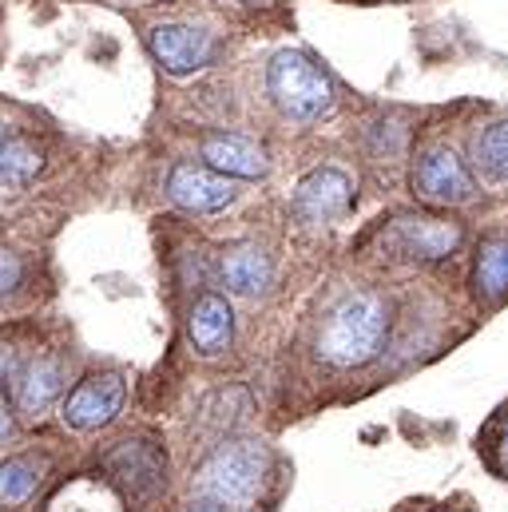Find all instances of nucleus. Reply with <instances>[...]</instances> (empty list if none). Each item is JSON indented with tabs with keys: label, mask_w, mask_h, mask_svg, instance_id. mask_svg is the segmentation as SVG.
Instances as JSON below:
<instances>
[{
	"label": "nucleus",
	"mask_w": 508,
	"mask_h": 512,
	"mask_svg": "<svg viewBox=\"0 0 508 512\" xmlns=\"http://www.w3.org/2000/svg\"><path fill=\"white\" fill-rule=\"evenodd\" d=\"M385 326H389V314H385L381 298L350 294L330 310V318L318 334V354L338 370L366 366L378 358L381 342H385Z\"/></svg>",
	"instance_id": "nucleus-1"
},
{
	"label": "nucleus",
	"mask_w": 508,
	"mask_h": 512,
	"mask_svg": "<svg viewBox=\"0 0 508 512\" xmlns=\"http://www.w3.org/2000/svg\"><path fill=\"white\" fill-rule=\"evenodd\" d=\"M262 477H266V449L258 441H227L203 461L195 477V493L219 509L247 512L262 489Z\"/></svg>",
	"instance_id": "nucleus-2"
},
{
	"label": "nucleus",
	"mask_w": 508,
	"mask_h": 512,
	"mask_svg": "<svg viewBox=\"0 0 508 512\" xmlns=\"http://www.w3.org/2000/svg\"><path fill=\"white\" fill-rule=\"evenodd\" d=\"M266 88L274 96V104L290 116V120H302V124H314L322 116H330L334 108V84L330 76L306 56V52H278L266 68Z\"/></svg>",
	"instance_id": "nucleus-3"
},
{
	"label": "nucleus",
	"mask_w": 508,
	"mask_h": 512,
	"mask_svg": "<svg viewBox=\"0 0 508 512\" xmlns=\"http://www.w3.org/2000/svg\"><path fill=\"white\" fill-rule=\"evenodd\" d=\"M413 191L417 199L425 203H437V207H461V203H473L477 195V183L469 175V167L461 163V155L453 147H433L417 159L413 167Z\"/></svg>",
	"instance_id": "nucleus-4"
},
{
	"label": "nucleus",
	"mask_w": 508,
	"mask_h": 512,
	"mask_svg": "<svg viewBox=\"0 0 508 512\" xmlns=\"http://www.w3.org/2000/svg\"><path fill=\"white\" fill-rule=\"evenodd\" d=\"M235 195H239L235 179L207 163H175L167 171V199L191 215H215L231 207Z\"/></svg>",
	"instance_id": "nucleus-5"
},
{
	"label": "nucleus",
	"mask_w": 508,
	"mask_h": 512,
	"mask_svg": "<svg viewBox=\"0 0 508 512\" xmlns=\"http://www.w3.org/2000/svg\"><path fill=\"white\" fill-rule=\"evenodd\" d=\"M350 203H354V179L342 167H314L310 175L298 179L294 199H290L302 223H330L346 215Z\"/></svg>",
	"instance_id": "nucleus-6"
},
{
	"label": "nucleus",
	"mask_w": 508,
	"mask_h": 512,
	"mask_svg": "<svg viewBox=\"0 0 508 512\" xmlns=\"http://www.w3.org/2000/svg\"><path fill=\"white\" fill-rule=\"evenodd\" d=\"M147 44H151V56L163 64V72H171V76H191V72L207 68L211 52H215L211 32H203L195 24H155L147 32Z\"/></svg>",
	"instance_id": "nucleus-7"
},
{
	"label": "nucleus",
	"mask_w": 508,
	"mask_h": 512,
	"mask_svg": "<svg viewBox=\"0 0 508 512\" xmlns=\"http://www.w3.org/2000/svg\"><path fill=\"white\" fill-rule=\"evenodd\" d=\"M127 385L120 374H96L88 382H80L72 389V397L64 401V421L80 433L104 429L108 421H116V413L124 409Z\"/></svg>",
	"instance_id": "nucleus-8"
},
{
	"label": "nucleus",
	"mask_w": 508,
	"mask_h": 512,
	"mask_svg": "<svg viewBox=\"0 0 508 512\" xmlns=\"http://www.w3.org/2000/svg\"><path fill=\"white\" fill-rule=\"evenodd\" d=\"M108 469H112V477L131 489L135 497H151V493H159L163 489V481H167V457L159 453V445H151V441H124L112 457H108Z\"/></svg>",
	"instance_id": "nucleus-9"
},
{
	"label": "nucleus",
	"mask_w": 508,
	"mask_h": 512,
	"mask_svg": "<svg viewBox=\"0 0 508 512\" xmlns=\"http://www.w3.org/2000/svg\"><path fill=\"white\" fill-rule=\"evenodd\" d=\"M393 239L405 255L417 258H445L457 251L461 243V227L449 219H433V215H405L393 223Z\"/></svg>",
	"instance_id": "nucleus-10"
},
{
	"label": "nucleus",
	"mask_w": 508,
	"mask_h": 512,
	"mask_svg": "<svg viewBox=\"0 0 508 512\" xmlns=\"http://www.w3.org/2000/svg\"><path fill=\"white\" fill-rule=\"evenodd\" d=\"M187 330H191V342H195V350L203 358H219L231 346V338H235V314H231L227 298L223 294H203L191 306Z\"/></svg>",
	"instance_id": "nucleus-11"
},
{
	"label": "nucleus",
	"mask_w": 508,
	"mask_h": 512,
	"mask_svg": "<svg viewBox=\"0 0 508 512\" xmlns=\"http://www.w3.org/2000/svg\"><path fill=\"white\" fill-rule=\"evenodd\" d=\"M203 163L231 175V179H262L266 175V151L243 135H207L203 139Z\"/></svg>",
	"instance_id": "nucleus-12"
},
{
	"label": "nucleus",
	"mask_w": 508,
	"mask_h": 512,
	"mask_svg": "<svg viewBox=\"0 0 508 512\" xmlns=\"http://www.w3.org/2000/svg\"><path fill=\"white\" fill-rule=\"evenodd\" d=\"M64 389V362L60 358H36L20 382H16V405L24 413H44Z\"/></svg>",
	"instance_id": "nucleus-13"
},
{
	"label": "nucleus",
	"mask_w": 508,
	"mask_h": 512,
	"mask_svg": "<svg viewBox=\"0 0 508 512\" xmlns=\"http://www.w3.org/2000/svg\"><path fill=\"white\" fill-rule=\"evenodd\" d=\"M223 282H227V290H235V294H262L266 286H270V258L262 255L258 247H235V251H227L223 255Z\"/></svg>",
	"instance_id": "nucleus-14"
},
{
	"label": "nucleus",
	"mask_w": 508,
	"mask_h": 512,
	"mask_svg": "<svg viewBox=\"0 0 508 512\" xmlns=\"http://www.w3.org/2000/svg\"><path fill=\"white\" fill-rule=\"evenodd\" d=\"M44 481V461L20 453V457H8L0 461V509H20L32 501V493L40 489Z\"/></svg>",
	"instance_id": "nucleus-15"
},
{
	"label": "nucleus",
	"mask_w": 508,
	"mask_h": 512,
	"mask_svg": "<svg viewBox=\"0 0 508 512\" xmlns=\"http://www.w3.org/2000/svg\"><path fill=\"white\" fill-rule=\"evenodd\" d=\"M44 167V155L28 139L0 143V187H28Z\"/></svg>",
	"instance_id": "nucleus-16"
},
{
	"label": "nucleus",
	"mask_w": 508,
	"mask_h": 512,
	"mask_svg": "<svg viewBox=\"0 0 508 512\" xmlns=\"http://www.w3.org/2000/svg\"><path fill=\"white\" fill-rule=\"evenodd\" d=\"M477 167L493 183H508V120H497L477 135Z\"/></svg>",
	"instance_id": "nucleus-17"
},
{
	"label": "nucleus",
	"mask_w": 508,
	"mask_h": 512,
	"mask_svg": "<svg viewBox=\"0 0 508 512\" xmlns=\"http://www.w3.org/2000/svg\"><path fill=\"white\" fill-rule=\"evenodd\" d=\"M477 290L485 298L508 294V239L481 247V255H477Z\"/></svg>",
	"instance_id": "nucleus-18"
},
{
	"label": "nucleus",
	"mask_w": 508,
	"mask_h": 512,
	"mask_svg": "<svg viewBox=\"0 0 508 512\" xmlns=\"http://www.w3.org/2000/svg\"><path fill=\"white\" fill-rule=\"evenodd\" d=\"M16 282H20V258L0 251V294H8Z\"/></svg>",
	"instance_id": "nucleus-19"
},
{
	"label": "nucleus",
	"mask_w": 508,
	"mask_h": 512,
	"mask_svg": "<svg viewBox=\"0 0 508 512\" xmlns=\"http://www.w3.org/2000/svg\"><path fill=\"white\" fill-rule=\"evenodd\" d=\"M4 437H12V413H8V405L0 401V441Z\"/></svg>",
	"instance_id": "nucleus-20"
},
{
	"label": "nucleus",
	"mask_w": 508,
	"mask_h": 512,
	"mask_svg": "<svg viewBox=\"0 0 508 512\" xmlns=\"http://www.w3.org/2000/svg\"><path fill=\"white\" fill-rule=\"evenodd\" d=\"M8 366H12V350H8V346H4V350H0V374H4V370H8Z\"/></svg>",
	"instance_id": "nucleus-21"
},
{
	"label": "nucleus",
	"mask_w": 508,
	"mask_h": 512,
	"mask_svg": "<svg viewBox=\"0 0 508 512\" xmlns=\"http://www.w3.org/2000/svg\"><path fill=\"white\" fill-rule=\"evenodd\" d=\"M4 139H8V135H4V124H0V143H4Z\"/></svg>",
	"instance_id": "nucleus-22"
},
{
	"label": "nucleus",
	"mask_w": 508,
	"mask_h": 512,
	"mask_svg": "<svg viewBox=\"0 0 508 512\" xmlns=\"http://www.w3.org/2000/svg\"><path fill=\"white\" fill-rule=\"evenodd\" d=\"M243 4H262V0H243Z\"/></svg>",
	"instance_id": "nucleus-23"
},
{
	"label": "nucleus",
	"mask_w": 508,
	"mask_h": 512,
	"mask_svg": "<svg viewBox=\"0 0 508 512\" xmlns=\"http://www.w3.org/2000/svg\"><path fill=\"white\" fill-rule=\"evenodd\" d=\"M505 461H508V437H505Z\"/></svg>",
	"instance_id": "nucleus-24"
},
{
	"label": "nucleus",
	"mask_w": 508,
	"mask_h": 512,
	"mask_svg": "<svg viewBox=\"0 0 508 512\" xmlns=\"http://www.w3.org/2000/svg\"><path fill=\"white\" fill-rule=\"evenodd\" d=\"M191 512H215V509H191Z\"/></svg>",
	"instance_id": "nucleus-25"
}]
</instances>
